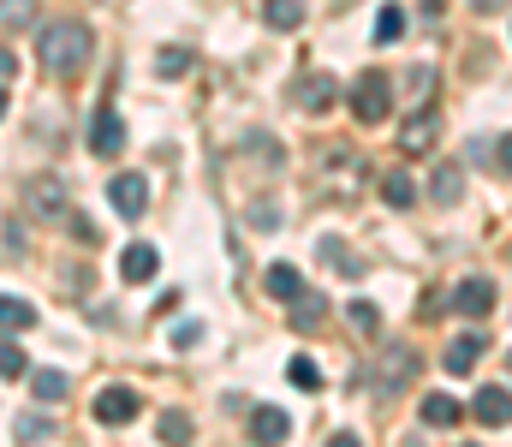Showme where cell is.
Instances as JSON below:
<instances>
[{
	"label": "cell",
	"mask_w": 512,
	"mask_h": 447,
	"mask_svg": "<svg viewBox=\"0 0 512 447\" xmlns=\"http://www.w3.org/2000/svg\"><path fill=\"white\" fill-rule=\"evenodd\" d=\"M262 18H268L274 30H298V24H304V6H298V0H262Z\"/></svg>",
	"instance_id": "obj_22"
},
{
	"label": "cell",
	"mask_w": 512,
	"mask_h": 447,
	"mask_svg": "<svg viewBox=\"0 0 512 447\" xmlns=\"http://www.w3.org/2000/svg\"><path fill=\"white\" fill-rule=\"evenodd\" d=\"M429 144H435V114L423 108V114H411V120H405V132H399V149H405V155H423Z\"/></svg>",
	"instance_id": "obj_11"
},
{
	"label": "cell",
	"mask_w": 512,
	"mask_h": 447,
	"mask_svg": "<svg viewBox=\"0 0 512 447\" xmlns=\"http://www.w3.org/2000/svg\"><path fill=\"white\" fill-rule=\"evenodd\" d=\"M483 346H489L483 334H459V340L447 346V358H441V370H447V376H471V370H477V358H483Z\"/></svg>",
	"instance_id": "obj_8"
},
{
	"label": "cell",
	"mask_w": 512,
	"mask_h": 447,
	"mask_svg": "<svg viewBox=\"0 0 512 447\" xmlns=\"http://www.w3.org/2000/svg\"><path fill=\"white\" fill-rule=\"evenodd\" d=\"M30 328H36V304L0 293V334H30Z\"/></svg>",
	"instance_id": "obj_10"
},
{
	"label": "cell",
	"mask_w": 512,
	"mask_h": 447,
	"mask_svg": "<svg viewBox=\"0 0 512 447\" xmlns=\"http://www.w3.org/2000/svg\"><path fill=\"white\" fill-rule=\"evenodd\" d=\"M24 376H30V388H36V400H42V406L66 400V388H72V382H66L60 370H24Z\"/></svg>",
	"instance_id": "obj_20"
},
{
	"label": "cell",
	"mask_w": 512,
	"mask_h": 447,
	"mask_svg": "<svg viewBox=\"0 0 512 447\" xmlns=\"http://www.w3.org/2000/svg\"><path fill=\"white\" fill-rule=\"evenodd\" d=\"M286 382H292V388H304V394H316V388H322V370H316V358H304V352H298V358L286 364Z\"/></svg>",
	"instance_id": "obj_25"
},
{
	"label": "cell",
	"mask_w": 512,
	"mask_h": 447,
	"mask_svg": "<svg viewBox=\"0 0 512 447\" xmlns=\"http://www.w3.org/2000/svg\"><path fill=\"white\" fill-rule=\"evenodd\" d=\"M155 72H161V78H185V72H191V48H161V54H155Z\"/></svg>",
	"instance_id": "obj_27"
},
{
	"label": "cell",
	"mask_w": 512,
	"mask_h": 447,
	"mask_svg": "<svg viewBox=\"0 0 512 447\" xmlns=\"http://www.w3.org/2000/svg\"><path fill=\"white\" fill-rule=\"evenodd\" d=\"M459 418H465V406H459L453 394H429V400H423V424H429V430H453Z\"/></svg>",
	"instance_id": "obj_13"
},
{
	"label": "cell",
	"mask_w": 512,
	"mask_h": 447,
	"mask_svg": "<svg viewBox=\"0 0 512 447\" xmlns=\"http://www.w3.org/2000/svg\"><path fill=\"white\" fill-rule=\"evenodd\" d=\"M471 412H477V418H483L489 430H507V388H501V382H495V388H483Z\"/></svg>",
	"instance_id": "obj_16"
},
{
	"label": "cell",
	"mask_w": 512,
	"mask_h": 447,
	"mask_svg": "<svg viewBox=\"0 0 512 447\" xmlns=\"http://www.w3.org/2000/svg\"><path fill=\"white\" fill-rule=\"evenodd\" d=\"M328 447H364V442H358V436L346 430V436H334V442H328Z\"/></svg>",
	"instance_id": "obj_35"
},
{
	"label": "cell",
	"mask_w": 512,
	"mask_h": 447,
	"mask_svg": "<svg viewBox=\"0 0 512 447\" xmlns=\"http://www.w3.org/2000/svg\"><path fill=\"white\" fill-rule=\"evenodd\" d=\"M370 36H376V48L399 42V36H405V6H393V0H387L382 12H376V30H370Z\"/></svg>",
	"instance_id": "obj_21"
},
{
	"label": "cell",
	"mask_w": 512,
	"mask_h": 447,
	"mask_svg": "<svg viewBox=\"0 0 512 447\" xmlns=\"http://www.w3.org/2000/svg\"><path fill=\"white\" fill-rule=\"evenodd\" d=\"M30 203H36L42 221H60V215H66V191H60L54 179H36V185H30Z\"/></svg>",
	"instance_id": "obj_15"
},
{
	"label": "cell",
	"mask_w": 512,
	"mask_h": 447,
	"mask_svg": "<svg viewBox=\"0 0 512 447\" xmlns=\"http://www.w3.org/2000/svg\"><path fill=\"white\" fill-rule=\"evenodd\" d=\"M155 269H161V251H155V245H126V251H120V275H126L131 287H137V281H155Z\"/></svg>",
	"instance_id": "obj_9"
},
{
	"label": "cell",
	"mask_w": 512,
	"mask_h": 447,
	"mask_svg": "<svg viewBox=\"0 0 512 447\" xmlns=\"http://www.w3.org/2000/svg\"><path fill=\"white\" fill-rule=\"evenodd\" d=\"M334 96H340V90H334V78H304L298 108H304V114H328V108H334Z\"/></svg>",
	"instance_id": "obj_14"
},
{
	"label": "cell",
	"mask_w": 512,
	"mask_h": 447,
	"mask_svg": "<svg viewBox=\"0 0 512 447\" xmlns=\"http://www.w3.org/2000/svg\"><path fill=\"white\" fill-rule=\"evenodd\" d=\"M429 197H435L441 209H453V203L465 197V179H459V167H453V161H441V167H435V179H429Z\"/></svg>",
	"instance_id": "obj_12"
},
{
	"label": "cell",
	"mask_w": 512,
	"mask_h": 447,
	"mask_svg": "<svg viewBox=\"0 0 512 447\" xmlns=\"http://www.w3.org/2000/svg\"><path fill=\"white\" fill-rule=\"evenodd\" d=\"M411 370H417V352H411V346H393V352H387V370H382V388H405Z\"/></svg>",
	"instance_id": "obj_19"
},
{
	"label": "cell",
	"mask_w": 512,
	"mask_h": 447,
	"mask_svg": "<svg viewBox=\"0 0 512 447\" xmlns=\"http://www.w3.org/2000/svg\"><path fill=\"white\" fill-rule=\"evenodd\" d=\"M251 221L262 227V233H274V227H280V209H274V203H256V209H251Z\"/></svg>",
	"instance_id": "obj_32"
},
{
	"label": "cell",
	"mask_w": 512,
	"mask_h": 447,
	"mask_svg": "<svg viewBox=\"0 0 512 447\" xmlns=\"http://www.w3.org/2000/svg\"><path fill=\"white\" fill-rule=\"evenodd\" d=\"M346 316H352V328H358V334H376V328H382V310H376L370 298H358V304H352Z\"/></svg>",
	"instance_id": "obj_28"
},
{
	"label": "cell",
	"mask_w": 512,
	"mask_h": 447,
	"mask_svg": "<svg viewBox=\"0 0 512 447\" xmlns=\"http://www.w3.org/2000/svg\"><path fill=\"white\" fill-rule=\"evenodd\" d=\"M495 304H501L495 281H459V293H453V310L459 316H489Z\"/></svg>",
	"instance_id": "obj_7"
},
{
	"label": "cell",
	"mask_w": 512,
	"mask_h": 447,
	"mask_svg": "<svg viewBox=\"0 0 512 447\" xmlns=\"http://www.w3.org/2000/svg\"><path fill=\"white\" fill-rule=\"evenodd\" d=\"M0 114H6V90H0Z\"/></svg>",
	"instance_id": "obj_37"
},
{
	"label": "cell",
	"mask_w": 512,
	"mask_h": 447,
	"mask_svg": "<svg viewBox=\"0 0 512 447\" xmlns=\"http://www.w3.org/2000/svg\"><path fill=\"white\" fill-rule=\"evenodd\" d=\"M126 149V120L114 114V108H96V120H90V155H120Z\"/></svg>",
	"instance_id": "obj_4"
},
{
	"label": "cell",
	"mask_w": 512,
	"mask_h": 447,
	"mask_svg": "<svg viewBox=\"0 0 512 447\" xmlns=\"http://www.w3.org/2000/svg\"><path fill=\"white\" fill-rule=\"evenodd\" d=\"M352 114H358L364 126H382L387 114H393V78H387V72H358V84H352Z\"/></svg>",
	"instance_id": "obj_2"
},
{
	"label": "cell",
	"mask_w": 512,
	"mask_h": 447,
	"mask_svg": "<svg viewBox=\"0 0 512 447\" xmlns=\"http://www.w3.org/2000/svg\"><path fill=\"white\" fill-rule=\"evenodd\" d=\"M24 370H30V358H24V352H18L12 340H0V376H6V382H18Z\"/></svg>",
	"instance_id": "obj_29"
},
{
	"label": "cell",
	"mask_w": 512,
	"mask_h": 447,
	"mask_svg": "<svg viewBox=\"0 0 512 447\" xmlns=\"http://www.w3.org/2000/svg\"><path fill=\"white\" fill-rule=\"evenodd\" d=\"M0 78H18V54H6V48H0Z\"/></svg>",
	"instance_id": "obj_34"
},
{
	"label": "cell",
	"mask_w": 512,
	"mask_h": 447,
	"mask_svg": "<svg viewBox=\"0 0 512 447\" xmlns=\"http://www.w3.org/2000/svg\"><path fill=\"white\" fill-rule=\"evenodd\" d=\"M286 304H292V322L298 328H322V316H328V304L316 293H298V298H286Z\"/></svg>",
	"instance_id": "obj_23"
},
{
	"label": "cell",
	"mask_w": 512,
	"mask_h": 447,
	"mask_svg": "<svg viewBox=\"0 0 512 447\" xmlns=\"http://www.w3.org/2000/svg\"><path fill=\"white\" fill-rule=\"evenodd\" d=\"M167 340L185 352V346H197V340H203V322H173V334H167Z\"/></svg>",
	"instance_id": "obj_31"
},
{
	"label": "cell",
	"mask_w": 512,
	"mask_h": 447,
	"mask_svg": "<svg viewBox=\"0 0 512 447\" xmlns=\"http://www.w3.org/2000/svg\"><path fill=\"white\" fill-rule=\"evenodd\" d=\"M471 6H477V12H501L507 0H471Z\"/></svg>",
	"instance_id": "obj_36"
},
{
	"label": "cell",
	"mask_w": 512,
	"mask_h": 447,
	"mask_svg": "<svg viewBox=\"0 0 512 447\" xmlns=\"http://www.w3.org/2000/svg\"><path fill=\"white\" fill-rule=\"evenodd\" d=\"M108 203H114L126 221H137V215L149 209V179H143V173H114V179H108Z\"/></svg>",
	"instance_id": "obj_3"
},
{
	"label": "cell",
	"mask_w": 512,
	"mask_h": 447,
	"mask_svg": "<svg viewBox=\"0 0 512 447\" xmlns=\"http://www.w3.org/2000/svg\"><path fill=\"white\" fill-rule=\"evenodd\" d=\"M286 436H292V418H286L280 406H256L251 412V442L256 447H280Z\"/></svg>",
	"instance_id": "obj_6"
},
{
	"label": "cell",
	"mask_w": 512,
	"mask_h": 447,
	"mask_svg": "<svg viewBox=\"0 0 512 447\" xmlns=\"http://www.w3.org/2000/svg\"><path fill=\"white\" fill-rule=\"evenodd\" d=\"M36 54H42V72L78 78V72L90 66V54H96V36H90V24H78V18H60V24H42V30H36Z\"/></svg>",
	"instance_id": "obj_1"
},
{
	"label": "cell",
	"mask_w": 512,
	"mask_h": 447,
	"mask_svg": "<svg viewBox=\"0 0 512 447\" xmlns=\"http://www.w3.org/2000/svg\"><path fill=\"white\" fill-rule=\"evenodd\" d=\"M382 203L387 209H411V203H417V185H411L405 173H387L382 179Z\"/></svg>",
	"instance_id": "obj_24"
},
{
	"label": "cell",
	"mask_w": 512,
	"mask_h": 447,
	"mask_svg": "<svg viewBox=\"0 0 512 447\" xmlns=\"http://www.w3.org/2000/svg\"><path fill=\"white\" fill-rule=\"evenodd\" d=\"M66 221H72V233H78L84 245H96V221H84V215H66Z\"/></svg>",
	"instance_id": "obj_33"
},
{
	"label": "cell",
	"mask_w": 512,
	"mask_h": 447,
	"mask_svg": "<svg viewBox=\"0 0 512 447\" xmlns=\"http://www.w3.org/2000/svg\"><path fill=\"white\" fill-rule=\"evenodd\" d=\"M155 436H161L167 447H191V436H197V424H191V412H161Z\"/></svg>",
	"instance_id": "obj_18"
},
{
	"label": "cell",
	"mask_w": 512,
	"mask_h": 447,
	"mask_svg": "<svg viewBox=\"0 0 512 447\" xmlns=\"http://www.w3.org/2000/svg\"><path fill=\"white\" fill-rule=\"evenodd\" d=\"M137 412H143L137 388H102V394H96V424H114V430H120V424L137 418Z\"/></svg>",
	"instance_id": "obj_5"
},
{
	"label": "cell",
	"mask_w": 512,
	"mask_h": 447,
	"mask_svg": "<svg viewBox=\"0 0 512 447\" xmlns=\"http://www.w3.org/2000/svg\"><path fill=\"white\" fill-rule=\"evenodd\" d=\"M36 18V0H0V24H30Z\"/></svg>",
	"instance_id": "obj_30"
},
{
	"label": "cell",
	"mask_w": 512,
	"mask_h": 447,
	"mask_svg": "<svg viewBox=\"0 0 512 447\" xmlns=\"http://www.w3.org/2000/svg\"><path fill=\"white\" fill-rule=\"evenodd\" d=\"M268 293L274 298H298L304 293V269H298V263H268Z\"/></svg>",
	"instance_id": "obj_17"
},
{
	"label": "cell",
	"mask_w": 512,
	"mask_h": 447,
	"mask_svg": "<svg viewBox=\"0 0 512 447\" xmlns=\"http://www.w3.org/2000/svg\"><path fill=\"white\" fill-rule=\"evenodd\" d=\"M54 430H60V424H54L48 412H30V418H18V424H12V436H18V442H42V436H54Z\"/></svg>",
	"instance_id": "obj_26"
}]
</instances>
